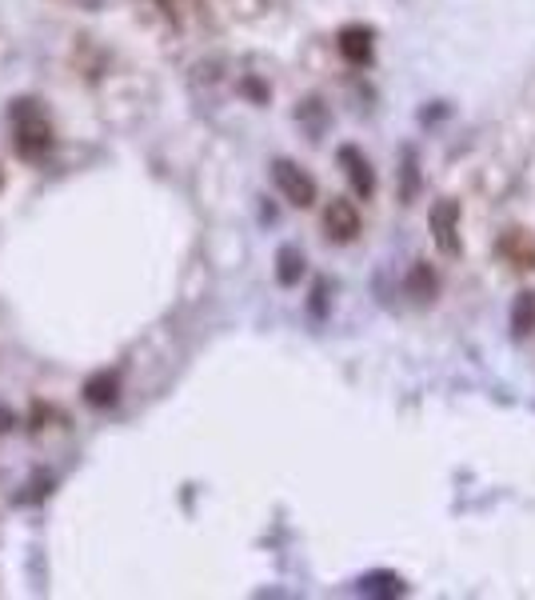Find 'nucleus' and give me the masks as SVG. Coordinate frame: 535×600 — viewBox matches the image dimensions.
<instances>
[{
    "mask_svg": "<svg viewBox=\"0 0 535 600\" xmlns=\"http://www.w3.org/2000/svg\"><path fill=\"white\" fill-rule=\"evenodd\" d=\"M272 180H276V188L288 196V204H296V209H312L316 204V180L300 165H292V160H276Z\"/></svg>",
    "mask_w": 535,
    "mask_h": 600,
    "instance_id": "nucleus-1",
    "label": "nucleus"
},
{
    "mask_svg": "<svg viewBox=\"0 0 535 600\" xmlns=\"http://www.w3.org/2000/svg\"><path fill=\"white\" fill-rule=\"evenodd\" d=\"M324 233L335 244H352L360 236V209L356 201H344V196H332V204L324 209Z\"/></svg>",
    "mask_w": 535,
    "mask_h": 600,
    "instance_id": "nucleus-2",
    "label": "nucleus"
},
{
    "mask_svg": "<svg viewBox=\"0 0 535 600\" xmlns=\"http://www.w3.org/2000/svg\"><path fill=\"white\" fill-rule=\"evenodd\" d=\"M431 240L439 253H460V201H436L431 209Z\"/></svg>",
    "mask_w": 535,
    "mask_h": 600,
    "instance_id": "nucleus-3",
    "label": "nucleus"
},
{
    "mask_svg": "<svg viewBox=\"0 0 535 600\" xmlns=\"http://www.w3.org/2000/svg\"><path fill=\"white\" fill-rule=\"evenodd\" d=\"M372 29H364V24H348V29L340 32V40H335V48H340V56L348 60V64H368L372 60Z\"/></svg>",
    "mask_w": 535,
    "mask_h": 600,
    "instance_id": "nucleus-4",
    "label": "nucleus"
},
{
    "mask_svg": "<svg viewBox=\"0 0 535 600\" xmlns=\"http://www.w3.org/2000/svg\"><path fill=\"white\" fill-rule=\"evenodd\" d=\"M340 165H344V173H348L352 180V188H356V196H372L376 193V173H372V165H368V157L360 149H340Z\"/></svg>",
    "mask_w": 535,
    "mask_h": 600,
    "instance_id": "nucleus-5",
    "label": "nucleus"
},
{
    "mask_svg": "<svg viewBox=\"0 0 535 600\" xmlns=\"http://www.w3.org/2000/svg\"><path fill=\"white\" fill-rule=\"evenodd\" d=\"M504 256H512L515 269H523V256H528V269H535V236L523 228H512L504 236Z\"/></svg>",
    "mask_w": 535,
    "mask_h": 600,
    "instance_id": "nucleus-6",
    "label": "nucleus"
},
{
    "mask_svg": "<svg viewBox=\"0 0 535 600\" xmlns=\"http://www.w3.org/2000/svg\"><path fill=\"white\" fill-rule=\"evenodd\" d=\"M531 329H535V293H520V300L512 304V332L528 337Z\"/></svg>",
    "mask_w": 535,
    "mask_h": 600,
    "instance_id": "nucleus-7",
    "label": "nucleus"
},
{
    "mask_svg": "<svg viewBox=\"0 0 535 600\" xmlns=\"http://www.w3.org/2000/svg\"><path fill=\"white\" fill-rule=\"evenodd\" d=\"M304 277V253L300 248H280V269H276V280L280 285H296Z\"/></svg>",
    "mask_w": 535,
    "mask_h": 600,
    "instance_id": "nucleus-8",
    "label": "nucleus"
},
{
    "mask_svg": "<svg viewBox=\"0 0 535 600\" xmlns=\"http://www.w3.org/2000/svg\"><path fill=\"white\" fill-rule=\"evenodd\" d=\"M360 593H372V596H400L403 593V580L392 577V572H372V577L360 580Z\"/></svg>",
    "mask_w": 535,
    "mask_h": 600,
    "instance_id": "nucleus-9",
    "label": "nucleus"
},
{
    "mask_svg": "<svg viewBox=\"0 0 535 600\" xmlns=\"http://www.w3.org/2000/svg\"><path fill=\"white\" fill-rule=\"evenodd\" d=\"M412 293H416V300H431V293H436V277H431L424 264L412 269Z\"/></svg>",
    "mask_w": 535,
    "mask_h": 600,
    "instance_id": "nucleus-10",
    "label": "nucleus"
}]
</instances>
